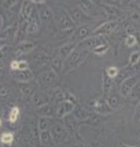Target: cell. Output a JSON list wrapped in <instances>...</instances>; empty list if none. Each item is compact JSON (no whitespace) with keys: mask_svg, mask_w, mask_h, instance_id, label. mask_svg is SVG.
Masks as SVG:
<instances>
[{"mask_svg":"<svg viewBox=\"0 0 140 147\" xmlns=\"http://www.w3.org/2000/svg\"><path fill=\"white\" fill-rule=\"evenodd\" d=\"M87 55H88V51L85 48H76V51L66 59V65L63 67V71L65 73H69V71L77 69L78 66H81L83 62H85Z\"/></svg>","mask_w":140,"mask_h":147,"instance_id":"cell-1","label":"cell"},{"mask_svg":"<svg viewBox=\"0 0 140 147\" xmlns=\"http://www.w3.org/2000/svg\"><path fill=\"white\" fill-rule=\"evenodd\" d=\"M50 132H51L54 144H57V146L62 144L65 142H67L69 135H70L69 128H67L65 124H62V122H59V121L52 122V127H51V129H50Z\"/></svg>","mask_w":140,"mask_h":147,"instance_id":"cell-2","label":"cell"},{"mask_svg":"<svg viewBox=\"0 0 140 147\" xmlns=\"http://www.w3.org/2000/svg\"><path fill=\"white\" fill-rule=\"evenodd\" d=\"M121 24V21L118 19H108V21H104L100 25L94 30V36H108L111 33H114V30L118 28V25Z\"/></svg>","mask_w":140,"mask_h":147,"instance_id":"cell-3","label":"cell"},{"mask_svg":"<svg viewBox=\"0 0 140 147\" xmlns=\"http://www.w3.org/2000/svg\"><path fill=\"white\" fill-rule=\"evenodd\" d=\"M92 110H94V113H98V114H111V113L114 111V110L108 106L107 98L104 95L99 96L98 99L94 100V103H92Z\"/></svg>","mask_w":140,"mask_h":147,"instance_id":"cell-4","label":"cell"},{"mask_svg":"<svg viewBox=\"0 0 140 147\" xmlns=\"http://www.w3.org/2000/svg\"><path fill=\"white\" fill-rule=\"evenodd\" d=\"M76 109V105L70 100H63V102L58 103L57 107H55V115L58 118H65L69 114H71Z\"/></svg>","mask_w":140,"mask_h":147,"instance_id":"cell-5","label":"cell"},{"mask_svg":"<svg viewBox=\"0 0 140 147\" xmlns=\"http://www.w3.org/2000/svg\"><path fill=\"white\" fill-rule=\"evenodd\" d=\"M139 83V77L137 76H132L127 78L125 81H122L120 84V95L121 98H128L129 94H131V91L135 88V85Z\"/></svg>","mask_w":140,"mask_h":147,"instance_id":"cell-6","label":"cell"},{"mask_svg":"<svg viewBox=\"0 0 140 147\" xmlns=\"http://www.w3.org/2000/svg\"><path fill=\"white\" fill-rule=\"evenodd\" d=\"M58 26H59L61 30H71L76 26V24L73 22V19L70 18L67 10H62L61 11L59 17H58Z\"/></svg>","mask_w":140,"mask_h":147,"instance_id":"cell-7","label":"cell"},{"mask_svg":"<svg viewBox=\"0 0 140 147\" xmlns=\"http://www.w3.org/2000/svg\"><path fill=\"white\" fill-rule=\"evenodd\" d=\"M81 44V48H89V50H94L98 45H103V44H108L107 38L104 36H91L87 40H84L80 43Z\"/></svg>","mask_w":140,"mask_h":147,"instance_id":"cell-8","label":"cell"},{"mask_svg":"<svg viewBox=\"0 0 140 147\" xmlns=\"http://www.w3.org/2000/svg\"><path fill=\"white\" fill-rule=\"evenodd\" d=\"M17 34H18V24L8 25L0 32V44L1 41H8V43L13 41L14 38H17Z\"/></svg>","mask_w":140,"mask_h":147,"instance_id":"cell-9","label":"cell"},{"mask_svg":"<svg viewBox=\"0 0 140 147\" xmlns=\"http://www.w3.org/2000/svg\"><path fill=\"white\" fill-rule=\"evenodd\" d=\"M37 11V6L34 1H24L21 6V17L24 19H32L34 13Z\"/></svg>","mask_w":140,"mask_h":147,"instance_id":"cell-10","label":"cell"},{"mask_svg":"<svg viewBox=\"0 0 140 147\" xmlns=\"http://www.w3.org/2000/svg\"><path fill=\"white\" fill-rule=\"evenodd\" d=\"M36 43L34 41H29V40H24L21 41L17 47V51H15V57H22V55H26V54H30L36 50Z\"/></svg>","mask_w":140,"mask_h":147,"instance_id":"cell-11","label":"cell"},{"mask_svg":"<svg viewBox=\"0 0 140 147\" xmlns=\"http://www.w3.org/2000/svg\"><path fill=\"white\" fill-rule=\"evenodd\" d=\"M13 77L15 81H18L19 84L22 83H32V80L34 78V73L30 69H25V70H18L13 71Z\"/></svg>","mask_w":140,"mask_h":147,"instance_id":"cell-12","label":"cell"},{"mask_svg":"<svg viewBox=\"0 0 140 147\" xmlns=\"http://www.w3.org/2000/svg\"><path fill=\"white\" fill-rule=\"evenodd\" d=\"M107 98V103H108V106L111 107V109L117 110V109H120L121 107V103H122V99H121V95L117 92V91L113 88V90L108 92V95L106 96Z\"/></svg>","mask_w":140,"mask_h":147,"instance_id":"cell-13","label":"cell"},{"mask_svg":"<svg viewBox=\"0 0 140 147\" xmlns=\"http://www.w3.org/2000/svg\"><path fill=\"white\" fill-rule=\"evenodd\" d=\"M76 48H77L76 43H65V44L58 47V55L62 58V59L66 61L73 52L76 51Z\"/></svg>","mask_w":140,"mask_h":147,"instance_id":"cell-14","label":"cell"},{"mask_svg":"<svg viewBox=\"0 0 140 147\" xmlns=\"http://www.w3.org/2000/svg\"><path fill=\"white\" fill-rule=\"evenodd\" d=\"M92 117H94V113L81 106H76V109L73 111V118L76 121H87V120H91Z\"/></svg>","mask_w":140,"mask_h":147,"instance_id":"cell-15","label":"cell"},{"mask_svg":"<svg viewBox=\"0 0 140 147\" xmlns=\"http://www.w3.org/2000/svg\"><path fill=\"white\" fill-rule=\"evenodd\" d=\"M77 7L83 11L85 15H95V11L98 8V4L95 1H89V0H85V1H78L77 3Z\"/></svg>","mask_w":140,"mask_h":147,"instance_id":"cell-16","label":"cell"},{"mask_svg":"<svg viewBox=\"0 0 140 147\" xmlns=\"http://www.w3.org/2000/svg\"><path fill=\"white\" fill-rule=\"evenodd\" d=\"M99 7H102V10H103V13L107 15L108 18H111V19H117L120 15H121V11H120V8H117V7H113V6H110V4H107L106 1H102V3H99L98 4Z\"/></svg>","mask_w":140,"mask_h":147,"instance_id":"cell-17","label":"cell"},{"mask_svg":"<svg viewBox=\"0 0 140 147\" xmlns=\"http://www.w3.org/2000/svg\"><path fill=\"white\" fill-rule=\"evenodd\" d=\"M41 81L45 84V85H48V87H54V85H57L58 81H59V78H58V73H55L54 70H47L44 71L43 74H41Z\"/></svg>","mask_w":140,"mask_h":147,"instance_id":"cell-18","label":"cell"},{"mask_svg":"<svg viewBox=\"0 0 140 147\" xmlns=\"http://www.w3.org/2000/svg\"><path fill=\"white\" fill-rule=\"evenodd\" d=\"M132 76H136L133 66H128V67H125V69H120V73H118L117 78L114 80V84L115 83L121 84L122 81H125L127 78H129V77H132Z\"/></svg>","mask_w":140,"mask_h":147,"instance_id":"cell-19","label":"cell"},{"mask_svg":"<svg viewBox=\"0 0 140 147\" xmlns=\"http://www.w3.org/2000/svg\"><path fill=\"white\" fill-rule=\"evenodd\" d=\"M37 11H38V18L41 19L43 22H51L52 18H54V13H52V10L47 4L41 6Z\"/></svg>","mask_w":140,"mask_h":147,"instance_id":"cell-20","label":"cell"},{"mask_svg":"<svg viewBox=\"0 0 140 147\" xmlns=\"http://www.w3.org/2000/svg\"><path fill=\"white\" fill-rule=\"evenodd\" d=\"M36 113H37L38 117H48L51 118L52 115L55 114V109L52 107L50 103H45V105H41L36 109Z\"/></svg>","mask_w":140,"mask_h":147,"instance_id":"cell-21","label":"cell"},{"mask_svg":"<svg viewBox=\"0 0 140 147\" xmlns=\"http://www.w3.org/2000/svg\"><path fill=\"white\" fill-rule=\"evenodd\" d=\"M10 69H11V71H18L30 69V67H29V62L25 61V59H13L10 62Z\"/></svg>","mask_w":140,"mask_h":147,"instance_id":"cell-22","label":"cell"},{"mask_svg":"<svg viewBox=\"0 0 140 147\" xmlns=\"http://www.w3.org/2000/svg\"><path fill=\"white\" fill-rule=\"evenodd\" d=\"M14 140H15V135L11 131H4V132L0 134V143H1V146L10 147L14 143Z\"/></svg>","mask_w":140,"mask_h":147,"instance_id":"cell-23","label":"cell"},{"mask_svg":"<svg viewBox=\"0 0 140 147\" xmlns=\"http://www.w3.org/2000/svg\"><path fill=\"white\" fill-rule=\"evenodd\" d=\"M33 62L36 65H38V66H43V65L50 63V62H51V58H50V55H48L47 52L40 51L33 55Z\"/></svg>","mask_w":140,"mask_h":147,"instance_id":"cell-24","label":"cell"},{"mask_svg":"<svg viewBox=\"0 0 140 147\" xmlns=\"http://www.w3.org/2000/svg\"><path fill=\"white\" fill-rule=\"evenodd\" d=\"M19 91L24 96H33L36 94V85L33 83H22L19 84Z\"/></svg>","mask_w":140,"mask_h":147,"instance_id":"cell-25","label":"cell"},{"mask_svg":"<svg viewBox=\"0 0 140 147\" xmlns=\"http://www.w3.org/2000/svg\"><path fill=\"white\" fill-rule=\"evenodd\" d=\"M67 13H69L70 18L73 19V22H74L76 25H77V24H81V22L84 21V18L87 17V15H85V14H84L83 11H81V10L78 8V7H77V8H71V10H67Z\"/></svg>","mask_w":140,"mask_h":147,"instance_id":"cell-26","label":"cell"},{"mask_svg":"<svg viewBox=\"0 0 140 147\" xmlns=\"http://www.w3.org/2000/svg\"><path fill=\"white\" fill-rule=\"evenodd\" d=\"M102 88H103V95L107 96L108 92L114 88V80H111L110 77H107L106 73H103L102 77Z\"/></svg>","mask_w":140,"mask_h":147,"instance_id":"cell-27","label":"cell"},{"mask_svg":"<svg viewBox=\"0 0 140 147\" xmlns=\"http://www.w3.org/2000/svg\"><path fill=\"white\" fill-rule=\"evenodd\" d=\"M52 127V118L48 117H40L37 122L38 132H44V131H50Z\"/></svg>","mask_w":140,"mask_h":147,"instance_id":"cell-28","label":"cell"},{"mask_svg":"<svg viewBox=\"0 0 140 147\" xmlns=\"http://www.w3.org/2000/svg\"><path fill=\"white\" fill-rule=\"evenodd\" d=\"M50 66H51V70H54L55 73H59V71L63 69V67H62V66H63V59L57 54V55H54V57L51 58Z\"/></svg>","mask_w":140,"mask_h":147,"instance_id":"cell-29","label":"cell"},{"mask_svg":"<svg viewBox=\"0 0 140 147\" xmlns=\"http://www.w3.org/2000/svg\"><path fill=\"white\" fill-rule=\"evenodd\" d=\"M40 144H41V147H51L54 144V140H52V136L50 131L40 132Z\"/></svg>","mask_w":140,"mask_h":147,"instance_id":"cell-30","label":"cell"},{"mask_svg":"<svg viewBox=\"0 0 140 147\" xmlns=\"http://www.w3.org/2000/svg\"><path fill=\"white\" fill-rule=\"evenodd\" d=\"M19 115H21V110H19V107L18 106H14V107H11L10 111H8L7 120H8V122H10L11 125H15L17 121L19 120Z\"/></svg>","mask_w":140,"mask_h":147,"instance_id":"cell-31","label":"cell"},{"mask_svg":"<svg viewBox=\"0 0 140 147\" xmlns=\"http://www.w3.org/2000/svg\"><path fill=\"white\" fill-rule=\"evenodd\" d=\"M52 96H54V100H55L58 105V103L66 100V98H67V91L62 90V88H55L54 92H52Z\"/></svg>","mask_w":140,"mask_h":147,"instance_id":"cell-32","label":"cell"},{"mask_svg":"<svg viewBox=\"0 0 140 147\" xmlns=\"http://www.w3.org/2000/svg\"><path fill=\"white\" fill-rule=\"evenodd\" d=\"M38 30H40V26H38V22L34 18L29 19V24H28V28H26V34H37Z\"/></svg>","mask_w":140,"mask_h":147,"instance_id":"cell-33","label":"cell"},{"mask_svg":"<svg viewBox=\"0 0 140 147\" xmlns=\"http://www.w3.org/2000/svg\"><path fill=\"white\" fill-rule=\"evenodd\" d=\"M89 33H91V29H89V26H81L78 30H77V34H76V38L77 40H80V41H84V40H87L89 36Z\"/></svg>","mask_w":140,"mask_h":147,"instance_id":"cell-34","label":"cell"},{"mask_svg":"<svg viewBox=\"0 0 140 147\" xmlns=\"http://www.w3.org/2000/svg\"><path fill=\"white\" fill-rule=\"evenodd\" d=\"M131 100H133V102H139L140 100V81L136 85H135V88L132 91H131V94H129V96H128Z\"/></svg>","mask_w":140,"mask_h":147,"instance_id":"cell-35","label":"cell"},{"mask_svg":"<svg viewBox=\"0 0 140 147\" xmlns=\"http://www.w3.org/2000/svg\"><path fill=\"white\" fill-rule=\"evenodd\" d=\"M140 62V50L139 51H133L132 54H129V59H128V63L129 66H135Z\"/></svg>","mask_w":140,"mask_h":147,"instance_id":"cell-36","label":"cell"},{"mask_svg":"<svg viewBox=\"0 0 140 147\" xmlns=\"http://www.w3.org/2000/svg\"><path fill=\"white\" fill-rule=\"evenodd\" d=\"M104 73H106L107 77H110L111 80H115L117 76H118V73H120V69H118L117 66H108L107 69L104 70Z\"/></svg>","mask_w":140,"mask_h":147,"instance_id":"cell-37","label":"cell"},{"mask_svg":"<svg viewBox=\"0 0 140 147\" xmlns=\"http://www.w3.org/2000/svg\"><path fill=\"white\" fill-rule=\"evenodd\" d=\"M108 48H110V44H103V45L95 47V48L91 50V51L94 52V54H96V55H99V57H102V55H104V54L108 51Z\"/></svg>","mask_w":140,"mask_h":147,"instance_id":"cell-38","label":"cell"},{"mask_svg":"<svg viewBox=\"0 0 140 147\" xmlns=\"http://www.w3.org/2000/svg\"><path fill=\"white\" fill-rule=\"evenodd\" d=\"M124 44L127 45L128 48H132L135 45H137V38H136V36H125Z\"/></svg>","mask_w":140,"mask_h":147,"instance_id":"cell-39","label":"cell"},{"mask_svg":"<svg viewBox=\"0 0 140 147\" xmlns=\"http://www.w3.org/2000/svg\"><path fill=\"white\" fill-rule=\"evenodd\" d=\"M32 98H33L32 102L34 103V105H36L37 107H38V106H41V105H45V103H47V102H45L47 99H44V96H41L40 94H34Z\"/></svg>","mask_w":140,"mask_h":147,"instance_id":"cell-40","label":"cell"},{"mask_svg":"<svg viewBox=\"0 0 140 147\" xmlns=\"http://www.w3.org/2000/svg\"><path fill=\"white\" fill-rule=\"evenodd\" d=\"M25 139L22 138V136H15V140H14V143L11 144L10 147H28V146H25Z\"/></svg>","mask_w":140,"mask_h":147,"instance_id":"cell-41","label":"cell"},{"mask_svg":"<svg viewBox=\"0 0 140 147\" xmlns=\"http://www.w3.org/2000/svg\"><path fill=\"white\" fill-rule=\"evenodd\" d=\"M15 3H17L15 0H10V1L4 0V1H1V7H3V8H6L7 11H10V10H11V8L15 6Z\"/></svg>","mask_w":140,"mask_h":147,"instance_id":"cell-42","label":"cell"},{"mask_svg":"<svg viewBox=\"0 0 140 147\" xmlns=\"http://www.w3.org/2000/svg\"><path fill=\"white\" fill-rule=\"evenodd\" d=\"M8 94H10L8 88L4 87V85H1V87H0V100H1V99H6L7 96H8Z\"/></svg>","mask_w":140,"mask_h":147,"instance_id":"cell-43","label":"cell"},{"mask_svg":"<svg viewBox=\"0 0 140 147\" xmlns=\"http://www.w3.org/2000/svg\"><path fill=\"white\" fill-rule=\"evenodd\" d=\"M133 120H135V121H140V100L136 103V107H135V114H133Z\"/></svg>","mask_w":140,"mask_h":147,"instance_id":"cell-44","label":"cell"},{"mask_svg":"<svg viewBox=\"0 0 140 147\" xmlns=\"http://www.w3.org/2000/svg\"><path fill=\"white\" fill-rule=\"evenodd\" d=\"M3 24H4V19H3V15L0 14V32L3 30Z\"/></svg>","mask_w":140,"mask_h":147,"instance_id":"cell-45","label":"cell"},{"mask_svg":"<svg viewBox=\"0 0 140 147\" xmlns=\"http://www.w3.org/2000/svg\"><path fill=\"white\" fill-rule=\"evenodd\" d=\"M136 38H137V44H140V29L136 33Z\"/></svg>","mask_w":140,"mask_h":147,"instance_id":"cell-46","label":"cell"},{"mask_svg":"<svg viewBox=\"0 0 140 147\" xmlns=\"http://www.w3.org/2000/svg\"><path fill=\"white\" fill-rule=\"evenodd\" d=\"M4 67V61H3V58H0V70Z\"/></svg>","mask_w":140,"mask_h":147,"instance_id":"cell-47","label":"cell"},{"mask_svg":"<svg viewBox=\"0 0 140 147\" xmlns=\"http://www.w3.org/2000/svg\"><path fill=\"white\" fill-rule=\"evenodd\" d=\"M120 146L121 147H140V146H128V144H124V143H121Z\"/></svg>","mask_w":140,"mask_h":147,"instance_id":"cell-48","label":"cell"},{"mask_svg":"<svg viewBox=\"0 0 140 147\" xmlns=\"http://www.w3.org/2000/svg\"><path fill=\"white\" fill-rule=\"evenodd\" d=\"M1 77H3V70H0V80H1Z\"/></svg>","mask_w":140,"mask_h":147,"instance_id":"cell-49","label":"cell"},{"mask_svg":"<svg viewBox=\"0 0 140 147\" xmlns=\"http://www.w3.org/2000/svg\"><path fill=\"white\" fill-rule=\"evenodd\" d=\"M1 125H3V120L0 118V128H1Z\"/></svg>","mask_w":140,"mask_h":147,"instance_id":"cell-50","label":"cell"},{"mask_svg":"<svg viewBox=\"0 0 140 147\" xmlns=\"http://www.w3.org/2000/svg\"><path fill=\"white\" fill-rule=\"evenodd\" d=\"M0 111H1V105H0Z\"/></svg>","mask_w":140,"mask_h":147,"instance_id":"cell-51","label":"cell"},{"mask_svg":"<svg viewBox=\"0 0 140 147\" xmlns=\"http://www.w3.org/2000/svg\"><path fill=\"white\" fill-rule=\"evenodd\" d=\"M139 143H140V136H139Z\"/></svg>","mask_w":140,"mask_h":147,"instance_id":"cell-52","label":"cell"},{"mask_svg":"<svg viewBox=\"0 0 140 147\" xmlns=\"http://www.w3.org/2000/svg\"><path fill=\"white\" fill-rule=\"evenodd\" d=\"M0 45H1V44H0Z\"/></svg>","mask_w":140,"mask_h":147,"instance_id":"cell-53","label":"cell"}]
</instances>
